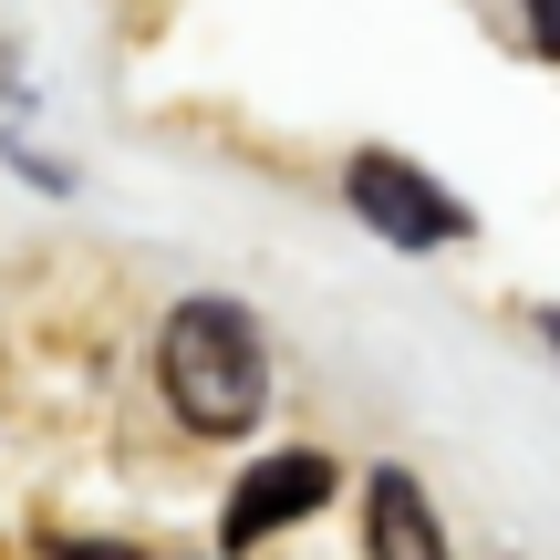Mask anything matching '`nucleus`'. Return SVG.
Returning <instances> with one entry per match:
<instances>
[{
    "instance_id": "obj_6",
    "label": "nucleus",
    "mask_w": 560,
    "mask_h": 560,
    "mask_svg": "<svg viewBox=\"0 0 560 560\" xmlns=\"http://www.w3.org/2000/svg\"><path fill=\"white\" fill-rule=\"evenodd\" d=\"M62 560H136V550H62Z\"/></svg>"
},
{
    "instance_id": "obj_1",
    "label": "nucleus",
    "mask_w": 560,
    "mask_h": 560,
    "mask_svg": "<svg viewBox=\"0 0 560 560\" xmlns=\"http://www.w3.org/2000/svg\"><path fill=\"white\" fill-rule=\"evenodd\" d=\"M156 384L177 405V425L198 436H249L270 405V353H260V322L240 301H177L156 332Z\"/></svg>"
},
{
    "instance_id": "obj_5",
    "label": "nucleus",
    "mask_w": 560,
    "mask_h": 560,
    "mask_svg": "<svg viewBox=\"0 0 560 560\" xmlns=\"http://www.w3.org/2000/svg\"><path fill=\"white\" fill-rule=\"evenodd\" d=\"M529 11V32H540V52H560V0H520Z\"/></svg>"
},
{
    "instance_id": "obj_3",
    "label": "nucleus",
    "mask_w": 560,
    "mask_h": 560,
    "mask_svg": "<svg viewBox=\"0 0 560 560\" xmlns=\"http://www.w3.org/2000/svg\"><path fill=\"white\" fill-rule=\"evenodd\" d=\"M322 499H332V457H312V446H291V457H260L240 488H229V520H219V540H229V550H260L270 529L312 520Z\"/></svg>"
},
{
    "instance_id": "obj_4",
    "label": "nucleus",
    "mask_w": 560,
    "mask_h": 560,
    "mask_svg": "<svg viewBox=\"0 0 560 560\" xmlns=\"http://www.w3.org/2000/svg\"><path fill=\"white\" fill-rule=\"evenodd\" d=\"M363 550L374 560H446V529L405 467H374V488H363Z\"/></svg>"
},
{
    "instance_id": "obj_2",
    "label": "nucleus",
    "mask_w": 560,
    "mask_h": 560,
    "mask_svg": "<svg viewBox=\"0 0 560 560\" xmlns=\"http://www.w3.org/2000/svg\"><path fill=\"white\" fill-rule=\"evenodd\" d=\"M342 187H353V208H363V219H374L395 249H446V240H467V208L446 198V187L425 177V166L384 156V145H363Z\"/></svg>"
},
{
    "instance_id": "obj_7",
    "label": "nucleus",
    "mask_w": 560,
    "mask_h": 560,
    "mask_svg": "<svg viewBox=\"0 0 560 560\" xmlns=\"http://www.w3.org/2000/svg\"><path fill=\"white\" fill-rule=\"evenodd\" d=\"M540 332H550V353H560V312H540Z\"/></svg>"
}]
</instances>
